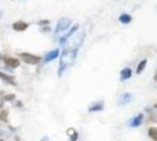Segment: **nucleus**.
I'll return each instance as SVG.
<instances>
[{
	"label": "nucleus",
	"mask_w": 157,
	"mask_h": 141,
	"mask_svg": "<svg viewBox=\"0 0 157 141\" xmlns=\"http://www.w3.org/2000/svg\"><path fill=\"white\" fill-rule=\"evenodd\" d=\"M77 47H71V48H65L63 51V54L60 58V63H59V70H58V77H62L65 70L71 66L76 60V55H77Z\"/></svg>",
	"instance_id": "f257e3e1"
},
{
	"label": "nucleus",
	"mask_w": 157,
	"mask_h": 141,
	"mask_svg": "<svg viewBox=\"0 0 157 141\" xmlns=\"http://www.w3.org/2000/svg\"><path fill=\"white\" fill-rule=\"evenodd\" d=\"M71 24H72V21H71V19H69V18H62V19H59L58 23H57V27H56L55 30V34L57 35L60 32L66 31L71 26Z\"/></svg>",
	"instance_id": "f03ea898"
},
{
	"label": "nucleus",
	"mask_w": 157,
	"mask_h": 141,
	"mask_svg": "<svg viewBox=\"0 0 157 141\" xmlns=\"http://www.w3.org/2000/svg\"><path fill=\"white\" fill-rule=\"evenodd\" d=\"M20 58L26 63H30V65H37V63H39L41 61L40 56L31 54V53H20Z\"/></svg>",
	"instance_id": "7ed1b4c3"
},
{
	"label": "nucleus",
	"mask_w": 157,
	"mask_h": 141,
	"mask_svg": "<svg viewBox=\"0 0 157 141\" xmlns=\"http://www.w3.org/2000/svg\"><path fill=\"white\" fill-rule=\"evenodd\" d=\"M131 99H132V94L131 93L125 92V93L121 94L119 98H118V105L119 106H124V105H126V103H129V102L131 101Z\"/></svg>",
	"instance_id": "20e7f679"
},
{
	"label": "nucleus",
	"mask_w": 157,
	"mask_h": 141,
	"mask_svg": "<svg viewBox=\"0 0 157 141\" xmlns=\"http://www.w3.org/2000/svg\"><path fill=\"white\" fill-rule=\"evenodd\" d=\"M143 119H144L143 114H138V115L134 117L129 121V126L132 127V128H136V127H138V126H141L143 124Z\"/></svg>",
	"instance_id": "39448f33"
},
{
	"label": "nucleus",
	"mask_w": 157,
	"mask_h": 141,
	"mask_svg": "<svg viewBox=\"0 0 157 141\" xmlns=\"http://www.w3.org/2000/svg\"><path fill=\"white\" fill-rule=\"evenodd\" d=\"M58 55H59V49H58V48H56L53 51H50V52L45 55V58H44V63H50V61H53L55 59L58 58Z\"/></svg>",
	"instance_id": "423d86ee"
},
{
	"label": "nucleus",
	"mask_w": 157,
	"mask_h": 141,
	"mask_svg": "<svg viewBox=\"0 0 157 141\" xmlns=\"http://www.w3.org/2000/svg\"><path fill=\"white\" fill-rule=\"evenodd\" d=\"M78 27H79L78 25H75V26H73V27L71 28L70 31H69V33H67V34L63 35V37H62V38L59 39V42H60V45H62V46H63L64 44H65V41H66V40L69 39V38H71V37H72V35H73V34L76 33V31L78 30Z\"/></svg>",
	"instance_id": "0eeeda50"
},
{
	"label": "nucleus",
	"mask_w": 157,
	"mask_h": 141,
	"mask_svg": "<svg viewBox=\"0 0 157 141\" xmlns=\"http://www.w3.org/2000/svg\"><path fill=\"white\" fill-rule=\"evenodd\" d=\"M4 61L6 63V66L11 67V68H16V67H18L20 65V61L18 59H16V58H5Z\"/></svg>",
	"instance_id": "6e6552de"
},
{
	"label": "nucleus",
	"mask_w": 157,
	"mask_h": 141,
	"mask_svg": "<svg viewBox=\"0 0 157 141\" xmlns=\"http://www.w3.org/2000/svg\"><path fill=\"white\" fill-rule=\"evenodd\" d=\"M12 27H13L14 31L21 32V31H25L29 27V24L24 23V21H16V23L12 25Z\"/></svg>",
	"instance_id": "1a4fd4ad"
},
{
	"label": "nucleus",
	"mask_w": 157,
	"mask_h": 141,
	"mask_svg": "<svg viewBox=\"0 0 157 141\" xmlns=\"http://www.w3.org/2000/svg\"><path fill=\"white\" fill-rule=\"evenodd\" d=\"M131 75H132V72H131L130 67H125V68H123V70H121V79H122V81H125L128 79H130Z\"/></svg>",
	"instance_id": "9d476101"
},
{
	"label": "nucleus",
	"mask_w": 157,
	"mask_h": 141,
	"mask_svg": "<svg viewBox=\"0 0 157 141\" xmlns=\"http://www.w3.org/2000/svg\"><path fill=\"white\" fill-rule=\"evenodd\" d=\"M104 110V102L103 101H97L96 103H94L92 106H90L89 112H101Z\"/></svg>",
	"instance_id": "9b49d317"
},
{
	"label": "nucleus",
	"mask_w": 157,
	"mask_h": 141,
	"mask_svg": "<svg viewBox=\"0 0 157 141\" xmlns=\"http://www.w3.org/2000/svg\"><path fill=\"white\" fill-rule=\"evenodd\" d=\"M0 78L2 79L5 82H7L10 85H16V81H14V78L13 77H11V75H7V74H5V73H1L0 72Z\"/></svg>",
	"instance_id": "f8f14e48"
},
{
	"label": "nucleus",
	"mask_w": 157,
	"mask_h": 141,
	"mask_svg": "<svg viewBox=\"0 0 157 141\" xmlns=\"http://www.w3.org/2000/svg\"><path fill=\"white\" fill-rule=\"evenodd\" d=\"M131 20H132L131 16L130 14H126V13H123V14H121V16H119V21L122 24H129Z\"/></svg>",
	"instance_id": "ddd939ff"
},
{
	"label": "nucleus",
	"mask_w": 157,
	"mask_h": 141,
	"mask_svg": "<svg viewBox=\"0 0 157 141\" xmlns=\"http://www.w3.org/2000/svg\"><path fill=\"white\" fill-rule=\"evenodd\" d=\"M148 135H149L152 140L157 141V128L156 127H150L149 129H148Z\"/></svg>",
	"instance_id": "4468645a"
},
{
	"label": "nucleus",
	"mask_w": 157,
	"mask_h": 141,
	"mask_svg": "<svg viewBox=\"0 0 157 141\" xmlns=\"http://www.w3.org/2000/svg\"><path fill=\"white\" fill-rule=\"evenodd\" d=\"M147 63H148V61H147V59H143L141 63H138V66H137V70H136V72H137V74H140V73L143 72V70H144V68H145V66H147Z\"/></svg>",
	"instance_id": "2eb2a0df"
},
{
	"label": "nucleus",
	"mask_w": 157,
	"mask_h": 141,
	"mask_svg": "<svg viewBox=\"0 0 157 141\" xmlns=\"http://www.w3.org/2000/svg\"><path fill=\"white\" fill-rule=\"evenodd\" d=\"M0 120L2 122H7L8 120V112L6 110H0Z\"/></svg>",
	"instance_id": "dca6fc26"
},
{
	"label": "nucleus",
	"mask_w": 157,
	"mask_h": 141,
	"mask_svg": "<svg viewBox=\"0 0 157 141\" xmlns=\"http://www.w3.org/2000/svg\"><path fill=\"white\" fill-rule=\"evenodd\" d=\"M14 99H16V95L14 94H7V95L4 96V100H6V101H12Z\"/></svg>",
	"instance_id": "f3484780"
},
{
	"label": "nucleus",
	"mask_w": 157,
	"mask_h": 141,
	"mask_svg": "<svg viewBox=\"0 0 157 141\" xmlns=\"http://www.w3.org/2000/svg\"><path fill=\"white\" fill-rule=\"evenodd\" d=\"M78 136H79V135H78V133H77V132H76V133H73L70 136V141H77V140H78Z\"/></svg>",
	"instance_id": "a211bd4d"
},
{
	"label": "nucleus",
	"mask_w": 157,
	"mask_h": 141,
	"mask_svg": "<svg viewBox=\"0 0 157 141\" xmlns=\"http://www.w3.org/2000/svg\"><path fill=\"white\" fill-rule=\"evenodd\" d=\"M73 133H76V129H73V128H69V129H67V134H69V136H71Z\"/></svg>",
	"instance_id": "6ab92c4d"
},
{
	"label": "nucleus",
	"mask_w": 157,
	"mask_h": 141,
	"mask_svg": "<svg viewBox=\"0 0 157 141\" xmlns=\"http://www.w3.org/2000/svg\"><path fill=\"white\" fill-rule=\"evenodd\" d=\"M48 23H50L48 20H41V21H39V25H41V26H43V25H47Z\"/></svg>",
	"instance_id": "aec40b11"
},
{
	"label": "nucleus",
	"mask_w": 157,
	"mask_h": 141,
	"mask_svg": "<svg viewBox=\"0 0 157 141\" xmlns=\"http://www.w3.org/2000/svg\"><path fill=\"white\" fill-rule=\"evenodd\" d=\"M40 141H50V139H48L47 136H44V138H41V139H40Z\"/></svg>",
	"instance_id": "412c9836"
},
{
	"label": "nucleus",
	"mask_w": 157,
	"mask_h": 141,
	"mask_svg": "<svg viewBox=\"0 0 157 141\" xmlns=\"http://www.w3.org/2000/svg\"><path fill=\"white\" fill-rule=\"evenodd\" d=\"M150 110H150V107H147V108H145V112H150Z\"/></svg>",
	"instance_id": "4be33fe9"
},
{
	"label": "nucleus",
	"mask_w": 157,
	"mask_h": 141,
	"mask_svg": "<svg viewBox=\"0 0 157 141\" xmlns=\"http://www.w3.org/2000/svg\"><path fill=\"white\" fill-rule=\"evenodd\" d=\"M0 108H2V101L0 100Z\"/></svg>",
	"instance_id": "5701e85b"
},
{
	"label": "nucleus",
	"mask_w": 157,
	"mask_h": 141,
	"mask_svg": "<svg viewBox=\"0 0 157 141\" xmlns=\"http://www.w3.org/2000/svg\"><path fill=\"white\" fill-rule=\"evenodd\" d=\"M155 81H157V72H156V74H155Z\"/></svg>",
	"instance_id": "b1692460"
},
{
	"label": "nucleus",
	"mask_w": 157,
	"mask_h": 141,
	"mask_svg": "<svg viewBox=\"0 0 157 141\" xmlns=\"http://www.w3.org/2000/svg\"><path fill=\"white\" fill-rule=\"evenodd\" d=\"M1 16H2V12L0 11V20H1Z\"/></svg>",
	"instance_id": "393cba45"
},
{
	"label": "nucleus",
	"mask_w": 157,
	"mask_h": 141,
	"mask_svg": "<svg viewBox=\"0 0 157 141\" xmlns=\"http://www.w3.org/2000/svg\"><path fill=\"white\" fill-rule=\"evenodd\" d=\"M154 107H155V108H157V103H156V105H155V106H154Z\"/></svg>",
	"instance_id": "a878e982"
},
{
	"label": "nucleus",
	"mask_w": 157,
	"mask_h": 141,
	"mask_svg": "<svg viewBox=\"0 0 157 141\" xmlns=\"http://www.w3.org/2000/svg\"><path fill=\"white\" fill-rule=\"evenodd\" d=\"M0 134H1V131H0Z\"/></svg>",
	"instance_id": "bb28decb"
}]
</instances>
